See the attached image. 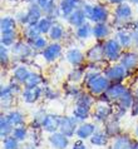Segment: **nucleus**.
<instances>
[{
    "label": "nucleus",
    "instance_id": "nucleus-1",
    "mask_svg": "<svg viewBox=\"0 0 138 149\" xmlns=\"http://www.w3.org/2000/svg\"><path fill=\"white\" fill-rule=\"evenodd\" d=\"M82 8L90 23H107L109 19V10L103 4H83Z\"/></svg>",
    "mask_w": 138,
    "mask_h": 149
},
{
    "label": "nucleus",
    "instance_id": "nucleus-2",
    "mask_svg": "<svg viewBox=\"0 0 138 149\" xmlns=\"http://www.w3.org/2000/svg\"><path fill=\"white\" fill-rule=\"evenodd\" d=\"M111 84H112L111 80L108 79L106 75H102V74H99L98 77H95L94 79H92L89 83H87L85 86H87L88 92H89L92 95H95V97H98V95L106 93L107 89L109 88Z\"/></svg>",
    "mask_w": 138,
    "mask_h": 149
},
{
    "label": "nucleus",
    "instance_id": "nucleus-3",
    "mask_svg": "<svg viewBox=\"0 0 138 149\" xmlns=\"http://www.w3.org/2000/svg\"><path fill=\"white\" fill-rule=\"evenodd\" d=\"M122 47L117 39H106L104 40V54L108 61H117L122 56Z\"/></svg>",
    "mask_w": 138,
    "mask_h": 149
},
{
    "label": "nucleus",
    "instance_id": "nucleus-4",
    "mask_svg": "<svg viewBox=\"0 0 138 149\" xmlns=\"http://www.w3.org/2000/svg\"><path fill=\"white\" fill-rule=\"evenodd\" d=\"M127 69H125L122 64H116L111 65L104 70V75L111 80V83H122L124 78L127 77Z\"/></svg>",
    "mask_w": 138,
    "mask_h": 149
},
{
    "label": "nucleus",
    "instance_id": "nucleus-5",
    "mask_svg": "<svg viewBox=\"0 0 138 149\" xmlns=\"http://www.w3.org/2000/svg\"><path fill=\"white\" fill-rule=\"evenodd\" d=\"M78 120L74 117H68V115H64V117L60 118V127H59V132L63 133L64 135H67L68 138H72L75 135L78 129Z\"/></svg>",
    "mask_w": 138,
    "mask_h": 149
},
{
    "label": "nucleus",
    "instance_id": "nucleus-6",
    "mask_svg": "<svg viewBox=\"0 0 138 149\" xmlns=\"http://www.w3.org/2000/svg\"><path fill=\"white\" fill-rule=\"evenodd\" d=\"M11 48H13L11 49L13 55H14L16 59H20V60L27 59V58H29L33 54V48L28 41L24 43V41H22V40H18Z\"/></svg>",
    "mask_w": 138,
    "mask_h": 149
},
{
    "label": "nucleus",
    "instance_id": "nucleus-7",
    "mask_svg": "<svg viewBox=\"0 0 138 149\" xmlns=\"http://www.w3.org/2000/svg\"><path fill=\"white\" fill-rule=\"evenodd\" d=\"M133 18V10L132 6L128 3H122L119 5H116L114 9V19L119 23H127Z\"/></svg>",
    "mask_w": 138,
    "mask_h": 149
},
{
    "label": "nucleus",
    "instance_id": "nucleus-8",
    "mask_svg": "<svg viewBox=\"0 0 138 149\" xmlns=\"http://www.w3.org/2000/svg\"><path fill=\"white\" fill-rule=\"evenodd\" d=\"M85 59L92 61V63H99L106 59V54H104V41L100 43L98 41L93 47H90L85 53Z\"/></svg>",
    "mask_w": 138,
    "mask_h": 149
},
{
    "label": "nucleus",
    "instance_id": "nucleus-9",
    "mask_svg": "<svg viewBox=\"0 0 138 149\" xmlns=\"http://www.w3.org/2000/svg\"><path fill=\"white\" fill-rule=\"evenodd\" d=\"M62 45L58 41H53L52 44H48V47L41 52V56L44 58L47 63H53L62 55Z\"/></svg>",
    "mask_w": 138,
    "mask_h": 149
},
{
    "label": "nucleus",
    "instance_id": "nucleus-10",
    "mask_svg": "<svg viewBox=\"0 0 138 149\" xmlns=\"http://www.w3.org/2000/svg\"><path fill=\"white\" fill-rule=\"evenodd\" d=\"M82 5H83L82 0H59L58 6H59L60 16L62 18H64V19H67L75 9L81 8Z\"/></svg>",
    "mask_w": 138,
    "mask_h": 149
},
{
    "label": "nucleus",
    "instance_id": "nucleus-11",
    "mask_svg": "<svg viewBox=\"0 0 138 149\" xmlns=\"http://www.w3.org/2000/svg\"><path fill=\"white\" fill-rule=\"evenodd\" d=\"M41 94H43V89H41L39 85L27 86V88H24V90L22 92V98L25 103H28V104H34V103H36L40 99Z\"/></svg>",
    "mask_w": 138,
    "mask_h": 149
},
{
    "label": "nucleus",
    "instance_id": "nucleus-12",
    "mask_svg": "<svg viewBox=\"0 0 138 149\" xmlns=\"http://www.w3.org/2000/svg\"><path fill=\"white\" fill-rule=\"evenodd\" d=\"M36 4L41 8L43 13L50 18L55 19L60 16L59 6H58V4H55V0H36Z\"/></svg>",
    "mask_w": 138,
    "mask_h": 149
},
{
    "label": "nucleus",
    "instance_id": "nucleus-13",
    "mask_svg": "<svg viewBox=\"0 0 138 149\" xmlns=\"http://www.w3.org/2000/svg\"><path fill=\"white\" fill-rule=\"evenodd\" d=\"M120 64L127 69V72L138 68V53L137 52H124L120 56Z\"/></svg>",
    "mask_w": 138,
    "mask_h": 149
},
{
    "label": "nucleus",
    "instance_id": "nucleus-14",
    "mask_svg": "<svg viewBox=\"0 0 138 149\" xmlns=\"http://www.w3.org/2000/svg\"><path fill=\"white\" fill-rule=\"evenodd\" d=\"M49 143L54 149H67L69 146V138L60 132H55L49 135Z\"/></svg>",
    "mask_w": 138,
    "mask_h": 149
},
{
    "label": "nucleus",
    "instance_id": "nucleus-15",
    "mask_svg": "<svg viewBox=\"0 0 138 149\" xmlns=\"http://www.w3.org/2000/svg\"><path fill=\"white\" fill-rule=\"evenodd\" d=\"M60 118L62 117H58L57 114H47L44 122H43V125H41V129H44L45 132L48 133H55V132L59 130V127H60Z\"/></svg>",
    "mask_w": 138,
    "mask_h": 149
},
{
    "label": "nucleus",
    "instance_id": "nucleus-16",
    "mask_svg": "<svg viewBox=\"0 0 138 149\" xmlns=\"http://www.w3.org/2000/svg\"><path fill=\"white\" fill-rule=\"evenodd\" d=\"M67 60L73 67H82L85 60V54H83V52L77 48H72L67 52Z\"/></svg>",
    "mask_w": 138,
    "mask_h": 149
},
{
    "label": "nucleus",
    "instance_id": "nucleus-17",
    "mask_svg": "<svg viewBox=\"0 0 138 149\" xmlns=\"http://www.w3.org/2000/svg\"><path fill=\"white\" fill-rule=\"evenodd\" d=\"M67 22L73 28H79L84 23H87V16L84 14V11H83V8L81 6V8H78V9H75L73 13L67 18Z\"/></svg>",
    "mask_w": 138,
    "mask_h": 149
},
{
    "label": "nucleus",
    "instance_id": "nucleus-18",
    "mask_svg": "<svg viewBox=\"0 0 138 149\" xmlns=\"http://www.w3.org/2000/svg\"><path fill=\"white\" fill-rule=\"evenodd\" d=\"M27 13H28V19H29V24L28 25H36L38 22L43 18V10L36 3H33V4H29L28 9H27Z\"/></svg>",
    "mask_w": 138,
    "mask_h": 149
},
{
    "label": "nucleus",
    "instance_id": "nucleus-19",
    "mask_svg": "<svg viewBox=\"0 0 138 149\" xmlns=\"http://www.w3.org/2000/svg\"><path fill=\"white\" fill-rule=\"evenodd\" d=\"M112 114V108L107 103H102V104L97 105L93 111V118L98 122H107V119L109 118Z\"/></svg>",
    "mask_w": 138,
    "mask_h": 149
},
{
    "label": "nucleus",
    "instance_id": "nucleus-20",
    "mask_svg": "<svg viewBox=\"0 0 138 149\" xmlns=\"http://www.w3.org/2000/svg\"><path fill=\"white\" fill-rule=\"evenodd\" d=\"M133 146H134V140L127 134H122L116 136L112 144V149H133Z\"/></svg>",
    "mask_w": 138,
    "mask_h": 149
},
{
    "label": "nucleus",
    "instance_id": "nucleus-21",
    "mask_svg": "<svg viewBox=\"0 0 138 149\" xmlns=\"http://www.w3.org/2000/svg\"><path fill=\"white\" fill-rule=\"evenodd\" d=\"M94 133H95V125H94V124L93 123H85V122H83L81 125L78 127L75 135H77L79 139L85 140V139H89Z\"/></svg>",
    "mask_w": 138,
    "mask_h": 149
},
{
    "label": "nucleus",
    "instance_id": "nucleus-22",
    "mask_svg": "<svg viewBox=\"0 0 138 149\" xmlns=\"http://www.w3.org/2000/svg\"><path fill=\"white\" fill-rule=\"evenodd\" d=\"M125 90H127V86L122 83H112L109 85V88L107 89L106 94L108 95V98L112 100H118L120 98V95H122Z\"/></svg>",
    "mask_w": 138,
    "mask_h": 149
},
{
    "label": "nucleus",
    "instance_id": "nucleus-23",
    "mask_svg": "<svg viewBox=\"0 0 138 149\" xmlns=\"http://www.w3.org/2000/svg\"><path fill=\"white\" fill-rule=\"evenodd\" d=\"M116 39L118 40V43L120 44V47H122L123 49H128L129 47H132L133 45V35H132V33H129L128 30H125V29H122V30L117 31Z\"/></svg>",
    "mask_w": 138,
    "mask_h": 149
},
{
    "label": "nucleus",
    "instance_id": "nucleus-24",
    "mask_svg": "<svg viewBox=\"0 0 138 149\" xmlns=\"http://www.w3.org/2000/svg\"><path fill=\"white\" fill-rule=\"evenodd\" d=\"M111 29L107 23H97L93 25V36L97 40H104L108 38Z\"/></svg>",
    "mask_w": 138,
    "mask_h": 149
},
{
    "label": "nucleus",
    "instance_id": "nucleus-25",
    "mask_svg": "<svg viewBox=\"0 0 138 149\" xmlns=\"http://www.w3.org/2000/svg\"><path fill=\"white\" fill-rule=\"evenodd\" d=\"M108 134L104 130H95V133L89 138L90 144L95 147H104L108 143Z\"/></svg>",
    "mask_w": 138,
    "mask_h": 149
},
{
    "label": "nucleus",
    "instance_id": "nucleus-26",
    "mask_svg": "<svg viewBox=\"0 0 138 149\" xmlns=\"http://www.w3.org/2000/svg\"><path fill=\"white\" fill-rule=\"evenodd\" d=\"M13 129H14V127L8 119V115L1 114V117H0V135H1V139L6 138L8 135H11Z\"/></svg>",
    "mask_w": 138,
    "mask_h": 149
},
{
    "label": "nucleus",
    "instance_id": "nucleus-27",
    "mask_svg": "<svg viewBox=\"0 0 138 149\" xmlns=\"http://www.w3.org/2000/svg\"><path fill=\"white\" fill-rule=\"evenodd\" d=\"M53 25H54V19L48 15H44L43 18L38 22L36 28H38V30L40 31L41 35H45V34H49V31Z\"/></svg>",
    "mask_w": 138,
    "mask_h": 149
},
{
    "label": "nucleus",
    "instance_id": "nucleus-28",
    "mask_svg": "<svg viewBox=\"0 0 138 149\" xmlns=\"http://www.w3.org/2000/svg\"><path fill=\"white\" fill-rule=\"evenodd\" d=\"M89 115H90V108L89 107L75 104V108L73 110V117L77 119L78 122H84L85 119L89 118Z\"/></svg>",
    "mask_w": 138,
    "mask_h": 149
},
{
    "label": "nucleus",
    "instance_id": "nucleus-29",
    "mask_svg": "<svg viewBox=\"0 0 138 149\" xmlns=\"http://www.w3.org/2000/svg\"><path fill=\"white\" fill-rule=\"evenodd\" d=\"M134 98H136L134 94H133L129 89H127L122 95H120V98L117 102H118V105H120L122 108H124V109H131L133 102H134Z\"/></svg>",
    "mask_w": 138,
    "mask_h": 149
},
{
    "label": "nucleus",
    "instance_id": "nucleus-30",
    "mask_svg": "<svg viewBox=\"0 0 138 149\" xmlns=\"http://www.w3.org/2000/svg\"><path fill=\"white\" fill-rule=\"evenodd\" d=\"M75 35H77L78 39H82V40H85L89 36H93V25H90V23H84L83 25L77 28Z\"/></svg>",
    "mask_w": 138,
    "mask_h": 149
},
{
    "label": "nucleus",
    "instance_id": "nucleus-31",
    "mask_svg": "<svg viewBox=\"0 0 138 149\" xmlns=\"http://www.w3.org/2000/svg\"><path fill=\"white\" fill-rule=\"evenodd\" d=\"M18 39H16V30H6V31H1V45L10 48L13 47Z\"/></svg>",
    "mask_w": 138,
    "mask_h": 149
},
{
    "label": "nucleus",
    "instance_id": "nucleus-32",
    "mask_svg": "<svg viewBox=\"0 0 138 149\" xmlns=\"http://www.w3.org/2000/svg\"><path fill=\"white\" fill-rule=\"evenodd\" d=\"M8 119L10 120V123L13 124V127H19V125H24L25 123V117L22 111L19 110H11L6 114Z\"/></svg>",
    "mask_w": 138,
    "mask_h": 149
},
{
    "label": "nucleus",
    "instance_id": "nucleus-33",
    "mask_svg": "<svg viewBox=\"0 0 138 149\" xmlns=\"http://www.w3.org/2000/svg\"><path fill=\"white\" fill-rule=\"evenodd\" d=\"M29 74H30L29 69L27 67H24V65H20V67H18L14 70L13 77H14V80L19 81L20 84H25V81H27Z\"/></svg>",
    "mask_w": 138,
    "mask_h": 149
},
{
    "label": "nucleus",
    "instance_id": "nucleus-34",
    "mask_svg": "<svg viewBox=\"0 0 138 149\" xmlns=\"http://www.w3.org/2000/svg\"><path fill=\"white\" fill-rule=\"evenodd\" d=\"M104 132L108 134V136H118L120 133V127L119 123L117 122V119H113L106 123V127H104Z\"/></svg>",
    "mask_w": 138,
    "mask_h": 149
},
{
    "label": "nucleus",
    "instance_id": "nucleus-35",
    "mask_svg": "<svg viewBox=\"0 0 138 149\" xmlns=\"http://www.w3.org/2000/svg\"><path fill=\"white\" fill-rule=\"evenodd\" d=\"M16 22L15 18H13V16H3L1 20H0V29H1V31H6V30H15L16 29Z\"/></svg>",
    "mask_w": 138,
    "mask_h": 149
},
{
    "label": "nucleus",
    "instance_id": "nucleus-36",
    "mask_svg": "<svg viewBox=\"0 0 138 149\" xmlns=\"http://www.w3.org/2000/svg\"><path fill=\"white\" fill-rule=\"evenodd\" d=\"M64 28H63L60 24H58V23H54V25L52 26V29H50V31H49V39L50 40H53V41H59L63 36H64Z\"/></svg>",
    "mask_w": 138,
    "mask_h": 149
},
{
    "label": "nucleus",
    "instance_id": "nucleus-37",
    "mask_svg": "<svg viewBox=\"0 0 138 149\" xmlns=\"http://www.w3.org/2000/svg\"><path fill=\"white\" fill-rule=\"evenodd\" d=\"M14 95H15L14 90L11 89V86L9 84L1 86V90H0V99H1L3 105L10 103L13 100V98H14Z\"/></svg>",
    "mask_w": 138,
    "mask_h": 149
},
{
    "label": "nucleus",
    "instance_id": "nucleus-38",
    "mask_svg": "<svg viewBox=\"0 0 138 149\" xmlns=\"http://www.w3.org/2000/svg\"><path fill=\"white\" fill-rule=\"evenodd\" d=\"M24 35H25V39H27L28 43H32V41H34L36 38H39L41 34H40V31L38 30L36 25H27V26H24Z\"/></svg>",
    "mask_w": 138,
    "mask_h": 149
},
{
    "label": "nucleus",
    "instance_id": "nucleus-39",
    "mask_svg": "<svg viewBox=\"0 0 138 149\" xmlns=\"http://www.w3.org/2000/svg\"><path fill=\"white\" fill-rule=\"evenodd\" d=\"M84 75H85L84 68L83 67H74V69L68 74V80L70 83H78L79 80L83 79Z\"/></svg>",
    "mask_w": 138,
    "mask_h": 149
},
{
    "label": "nucleus",
    "instance_id": "nucleus-40",
    "mask_svg": "<svg viewBox=\"0 0 138 149\" xmlns=\"http://www.w3.org/2000/svg\"><path fill=\"white\" fill-rule=\"evenodd\" d=\"M75 104L85 105V107H89V108H92V105L94 104L93 95H92L90 93H82V94L77 98V100H75Z\"/></svg>",
    "mask_w": 138,
    "mask_h": 149
},
{
    "label": "nucleus",
    "instance_id": "nucleus-41",
    "mask_svg": "<svg viewBox=\"0 0 138 149\" xmlns=\"http://www.w3.org/2000/svg\"><path fill=\"white\" fill-rule=\"evenodd\" d=\"M43 81H44V79H43V77H41L40 74L30 72V74H29V77H28L27 81H25V84H24V88H27V86H35V85H40Z\"/></svg>",
    "mask_w": 138,
    "mask_h": 149
},
{
    "label": "nucleus",
    "instance_id": "nucleus-42",
    "mask_svg": "<svg viewBox=\"0 0 138 149\" xmlns=\"http://www.w3.org/2000/svg\"><path fill=\"white\" fill-rule=\"evenodd\" d=\"M11 135L14 136L15 139H18L19 142H24V140L28 138L29 133H28V129L24 125H19V127H14Z\"/></svg>",
    "mask_w": 138,
    "mask_h": 149
},
{
    "label": "nucleus",
    "instance_id": "nucleus-43",
    "mask_svg": "<svg viewBox=\"0 0 138 149\" xmlns=\"http://www.w3.org/2000/svg\"><path fill=\"white\" fill-rule=\"evenodd\" d=\"M32 45V48L34 49V50H39V52H43L45 48L48 47V40L44 38L43 35H40L39 38H36L34 41H32V43H29Z\"/></svg>",
    "mask_w": 138,
    "mask_h": 149
},
{
    "label": "nucleus",
    "instance_id": "nucleus-44",
    "mask_svg": "<svg viewBox=\"0 0 138 149\" xmlns=\"http://www.w3.org/2000/svg\"><path fill=\"white\" fill-rule=\"evenodd\" d=\"M3 147L4 149H19V140L13 135H8L3 139Z\"/></svg>",
    "mask_w": 138,
    "mask_h": 149
},
{
    "label": "nucleus",
    "instance_id": "nucleus-45",
    "mask_svg": "<svg viewBox=\"0 0 138 149\" xmlns=\"http://www.w3.org/2000/svg\"><path fill=\"white\" fill-rule=\"evenodd\" d=\"M9 50H8V47L5 45H0V63H1V67L5 68L9 64Z\"/></svg>",
    "mask_w": 138,
    "mask_h": 149
},
{
    "label": "nucleus",
    "instance_id": "nucleus-46",
    "mask_svg": "<svg viewBox=\"0 0 138 149\" xmlns=\"http://www.w3.org/2000/svg\"><path fill=\"white\" fill-rule=\"evenodd\" d=\"M15 19H16V22H18V24H20V25H23V26H27L29 24L27 11H19V13L15 15Z\"/></svg>",
    "mask_w": 138,
    "mask_h": 149
},
{
    "label": "nucleus",
    "instance_id": "nucleus-47",
    "mask_svg": "<svg viewBox=\"0 0 138 149\" xmlns=\"http://www.w3.org/2000/svg\"><path fill=\"white\" fill-rule=\"evenodd\" d=\"M65 93L68 97H77V98L82 94L81 89H79L77 85H68V88L65 89Z\"/></svg>",
    "mask_w": 138,
    "mask_h": 149
},
{
    "label": "nucleus",
    "instance_id": "nucleus-48",
    "mask_svg": "<svg viewBox=\"0 0 138 149\" xmlns=\"http://www.w3.org/2000/svg\"><path fill=\"white\" fill-rule=\"evenodd\" d=\"M99 72H88L85 73V75H84V85L87 84V83H89L92 79H94L95 77H98L99 75Z\"/></svg>",
    "mask_w": 138,
    "mask_h": 149
},
{
    "label": "nucleus",
    "instance_id": "nucleus-49",
    "mask_svg": "<svg viewBox=\"0 0 138 149\" xmlns=\"http://www.w3.org/2000/svg\"><path fill=\"white\" fill-rule=\"evenodd\" d=\"M43 93H44V97L48 98V99H57L58 98V94L55 92H53V90H50L49 88L43 90Z\"/></svg>",
    "mask_w": 138,
    "mask_h": 149
},
{
    "label": "nucleus",
    "instance_id": "nucleus-50",
    "mask_svg": "<svg viewBox=\"0 0 138 149\" xmlns=\"http://www.w3.org/2000/svg\"><path fill=\"white\" fill-rule=\"evenodd\" d=\"M131 114L132 117H137L138 115V99L134 98V102H133V104L131 107Z\"/></svg>",
    "mask_w": 138,
    "mask_h": 149
},
{
    "label": "nucleus",
    "instance_id": "nucleus-51",
    "mask_svg": "<svg viewBox=\"0 0 138 149\" xmlns=\"http://www.w3.org/2000/svg\"><path fill=\"white\" fill-rule=\"evenodd\" d=\"M72 149H87V147H85V144H84V142H83L82 139H78V140H75L74 142Z\"/></svg>",
    "mask_w": 138,
    "mask_h": 149
},
{
    "label": "nucleus",
    "instance_id": "nucleus-52",
    "mask_svg": "<svg viewBox=\"0 0 138 149\" xmlns=\"http://www.w3.org/2000/svg\"><path fill=\"white\" fill-rule=\"evenodd\" d=\"M132 35H133V45L138 47V30L133 31V33H132Z\"/></svg>",
    "mask_w": 138,
    "mask_h": 149
},
{
    "label": "nucleus",
    "instance_id": "nucleus-53",
    "mask_svg": "<svg viewBox=\"0 0 138 149\" xmlns=\"http://www.w3.org/2000/svg\"><path fill=\"white\" fill-rule=\"evenodd\" d=\"M125 0H108V3L112 4V5H119V4L124 3Z\"/></svg>",
    "mask_w": 138,
    "mask_h": 149
},
{
    "label": "nucleus",
    "instance_id": "nucleus-54",
    "mask_svg": "<svg viewBox=\"0 0 138 149\" xmlns=\"http://www.w3.org/2000/svg\"><path fill=\"white\" fill-rule=\"evenodd\" d=\"M129 4H134V5H138V0H128Z\"/></svg>",
    "mask_w": 138,
    "mask_h": 149
},
{
    "label": "nucleus",
    "instance_id": "nucleus-55",
    "mask_svg": "<svg viewBox=\"0 0 138 149\" xmlns=\"http://www.w3.org/2000/svg\"><path fill=\"white\" fill-rule=\"evenodd\" d=\"M24 1L28 4H33V3H36V0H24Z\"/></svg>",
    "mask_w": 138,
    "mask_h": 149
},
{
    "label": "nucleus",
    "instance_id": "nucleus-56",
    "mask_svg": "<svg viewBox=\"0 0 138 149\" xmlns=\"http://www.w3.org/2000/svg\"><path fill=\"white\" fill-rule=\"evenodd\" d=\"M133 149H138V142H134V146H133Z\"/></svg>",
    "mask_w": 138,
    "mask_h": 149
},
{
    "label": "nucleus",
    "instance_id": "nucleus-57",
    "mask_svg": "<svg viewBox=\"0 0 138 149\" xmlns=\"http://www.w3.org/2000/svg\"><path fill=\"white\" fill-rule=\"evenodd\" d=\"M134 97H136V98H137V99H138V88H137V89H136V95H134Z\"/></svg>",
    "mask_w": 138,
    "mask_h": 149
},
{
    "label": "nucleus",
    "instance_id": "nucleus-58",
    "mask_svg": "<svg viewBox=\"0 0 138 149\" xmlns=\"http://www.w3.org/2000/svg\"><path fill=\"white\" fill-rule=\"evenodd\" d=\"M136 135H137V138H138V125H137V128H136Z\"/></svg>",
    "mask_w": 138,
    "mask_h": 149
},
{
    "label": "nucleus",
    "instance_id": "nucleus-59",
    "mask_svg": "<svg viewBox=\"0 0 138 149\" xmlns=\"http://www.w3.org/2000/svg\"><path fill=\"white\" fill-rule=\"evenodd\" d=\"M134 29H136V30H138V22L136 23V26H134Z\"/></svg>",
    "mask_w": 138,
    "mask_h": 149
},
{
    "label": "nucleus",
    "instance_id": "nucleus-60",
    "mask_svg": "<svg viewBox=\"0 0 138 149\" xmlns=\"http://www.w3.org/2000/svg\"><path fill=\"white\" fill-rule=\"evenodd\" d=\"M9 1H18V0H9Z\"/></svg>",
    "mask_w": 138,
    "mask_h": 149
},
{
    "label": "nucleus",
    "instance_id": "nucleus-61",
    "mask_svg": "<svg viewBox=\"0 0 138 149\" xmlns=\"http://www.w3.org/2000/svg\"><path fill=\"white\" fill-rule=\"evenodd\" d=\"M137 10H138V5H137Z\"/></svg>",
    "mask_w": 138,
    "mask_h": 149
}]
</instances>
